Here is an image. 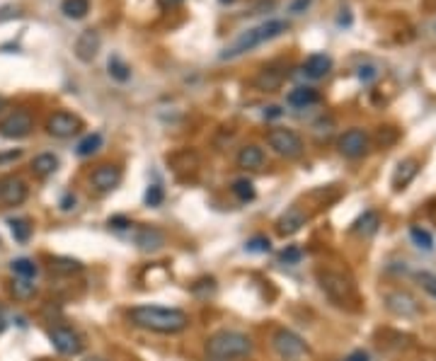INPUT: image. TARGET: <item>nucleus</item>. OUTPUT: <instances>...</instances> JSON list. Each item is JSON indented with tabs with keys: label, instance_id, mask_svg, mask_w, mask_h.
Returning <instances> with one entry per match:
<instances>
[{
	"label": "nucleus",
	"instance_id": "obj_39",
	"mask_svg": "<svg viewBox=\"0 0 436 361\" xmlns=\"http://www.w3.org/2000/svg\"><path fill=\"white\" fill-rule=\"evenodd\" d=\"M310 3H313V0H293V3L288 5V13L301 15V13H305V10L310 8Z\"/></svg>",
	"mask_w": 436,
	"mask_h": 361
},
{
	"label": "nucleus",
	"instance_id": "obj_16",
	"mask_svg": "<svg viewBox=\"0 0 436 361\" xmlns=\"http://www.w3.org/2000/svg\"><path fill=\"white\" fill-rule=\"evenodd\" d=\"M386 306H388L390 313L403 315V318H412V315L420 313V303H417L407 291H390V293H386Z\"/></svg>",
	"mask_w": 436,
	"mask_h": 361
},
{
	"label": "nucleus",
	"instance_id": "obj_26",
	"mask_svg": "<svg viewBox=\"0 0 436 361\" xmlns=\"http://www.w3.org/2000/svg\"><path fill=\"white\" fill-rule=\"evenodd\" d=\"M10 269H13L15 276H22V279H34L39 272V267L34 264V259L30 257H17L10 262Z\"/></svg>",
	"mask_w": 436,
	"mask_h": 361
},
{
	"label": "nucleus",
	"instance_id": "obj_31",
	"mask_svg": "<svg viewBox=\"0 0 436 361\" xmlns=\"http://www.w3.org/2000/svg\"><path fill=\"white\" fill-rule=\"evenodd\" d=\"M410 238L412 242H415L420 250H434V238H432V233H427L424 228H420V225H412L410 228Z\"/></svg>",
	"mask_w": 436,
	"mask_h": 361
},
{
	"label": "nucleus",
	"instance_id": "obj_33",
	"mask_svg": "<svg viewBox=\"0 0 436 361\" xmlns=\"http://www.w3.org/2000/svg\"><path fill=\"white\" fill-rule=\"evenodd\" d=\"M269 247H271V242L267 235H254V238L247 240L245 250L252 252V255H264V252H269Z\"/></svg>",
	"mask_w": 436,
	"mask_h": 361
},
{
	"label": "nucleus",
	"instance_id": "obj_21",
	"mask_svg": "<svg viewBox=\"0 0 436 361\" xmlns=\"http://www.w3.org/2000/svg\"><path fill=\"white\" fill-rule=\"evenodd\" d=\"M320 100V95H318V90H313V88H293L291 93L286 95V102L291 105V107H310V105H315Z\"/></svg>",
	"mask_w": 436,
	"mask_h": 361
},
{
	"label": "nucleus",
	"instance_id": "obj_42",
	"mask_svg": "<svg viewBox=\"0 0 436 361\" xmlns=\"http://www.w3.org/2000/svg\"><path fill=\"white\" fill-rule=\"evenodd\" d=\"M22 155V150H10V153H3L0 155V162H10V160H17Z\"/></svg>",
	"mask_w": 436,
	"mask_h": 361
},
{
	"label": "nucleus",
	"instance_id": "obj_14",
	"mask_svg": "<svg viewBox=\"0 0 436 361\" xmlns=\"http://www.w3.org/2000/svg\"><path fill=\"white\" fill-rule=\"evenodd\" d=\"M308 221V213L301 206H288L279 218H276V233L279 235H296Z\"/></svg>",
	"mask_w": 436,
	"mask_h": 361
},
{
	"label": "nucleus",
	"instance_id": "obj_13",
	"mask_svg": "<svg viewBox=\"0 0 436 361\" xmlns=\"http://www.w3.org/2000/svg\"><path fill=\"white\" fill-rule=\"evenodd\" d=\"M102 47V37L98 30H85L81 32V37L76 39V47H73V52H76L78 61H83V64H93V59L98 56Z\"/></svg>",
	"mask_w": 436,
	"mask_h": 361
},
{
	"label": "nucleus",
	"instance_id": "obj_4",
	"mask_svg": "<svg viewBox=\"0 0 436 361\" xmlns=\"http://www.w3.org/2000/svg\"><path fill=\"white\" fill-rule=\"evenodd\" d=\"M267 143L276 155L288 158V160L303 155V138L293 129H284V126L271 129L267 134Z\"/></svg>",
	"mask_w": 436,
	"mask_h": 361
},
{
	"label": "nucleus",
	"instance_id": "obj_30",
	"mask_svg": "<svg viewBox=\"0 0 436 361\" xmlns=\"http://www.w3.org/2000/svg\"><path fill=\"white\" fill-rule=\"evenodd\" d=\"M107 69H110V76L119 83H126L129 78H131V69H129V66L124 64L119 56H112L110 64H107Z\"/></svg>",
	"mask_w": 436,
	"mask_h": 361
},
{
	"label": "nucleus",
	"instance_id": "obj_43",
	"mask_svg": "<svg viewBox=\"0 0 436 361\" xmlns=\"http://www.w3.org/2000/svg\"><path fill=\"white\" fill-rule=\"evenodd\" d=\"M5 327H8V315H5V308L0 306V335L5 332Z\"/></svg>",
	"mask_w": 436,
	"mask_h": 361
},
{
	"label": "nucleus",
	"instance_id": "obj_10",
	"mask_svg": "<svg viewBox=\"0 0 436 361\" xmlns=\"http://www.w3.org/2000/svg\"><path fill=\"white\" fill-rule=\"evenodd\" d=\"M30 196V187L20 177H5L0 179V204L3 206H20Z\"/></svg>",
	"mask_w": 436,
	"mask_h": 361
},
{
	"label": "nucleus",
	"instance_id": "obj_25",
	"mask_svg": "<svg viewBox=\"0 0 436 361\" xmlns=\"http://www.w3.org/2000/svg\"><path fill=\"white\" fill-rule=\"evenodd\" d=\"M10 291H13V296L17 301H30V298H34V293H37V284H34L32 279L17 276L13 284H10Z\"/></svg>",
	"mask_w": 436,
	"mask_h": 361
},
{
	"label": "nucleus",
	"instance_id": "obj_47",
	"mask_svg": "<svg viewBox=\"0 0 436 361\" xmlns=\"http://www.w3.org/2000/svg\"><path fill=\"white\" fill-rule=\"evenodd\" d=\"M85 361H105V359H100V357H90V359H85Z\"/></svg>",
	"mask_w": 436,
	"mask_h": 361
},
{
	"label": "nucleus",
	"instance_id": "obj_34",
	"mask_svg": "<svg viewBox=\"0 0 436 361\" xmlns=\"http://www.w3.org/2000/svg\"><path fill=\"white\" fill-rule=\"evenodd\" d=\"M415 279H417V284H420L422 289L429 293V296L436 298V274H432V272H417Z\"/></svg>",
	"mask_w": 436,
	"mask_h": 361
},
{
	"label": "nucleus",
	"instance_id": "obj_29",
	"mask_svg": "<svg viewBox=\"0 0 436 361\" xmlns=\"http://www.w3.org/2000/svg\"><path fill=\"white\" fill-rule=\"evenodd\" d=\"M100 148H102V134H88V136L78 143V155L81 158L95 155Z\"/></svg>",
	"mask_w": 436,
	"mask_h": 361
},
{
	"label": "nucleus",
	"instance_id": "obj_22",
	"mask_svg": "<svg viewBox=\"0 0 436 361\" xmlns=\"http://www.w3.org/2000/svg\"><path fill=\"white\" fill-rule=\"evenodd\" d=\"M281 81H284V73H276L274 69H264L254 78V85L262 90V93H274V90H279Z\"/></svg>",
	"mask_w": 436,
	"mask_h": 361
},
{
	"label": "nucleus",
	"instance_id": "obj_37",
	"mask_svg": "<svg viewBox=\"0 0 436 361\" xmlns=\"http://www.w3.org/2000/svg\"><path fill=\"white\" fill-rule=\"evenodd\" d=\"M107 225H110V230H126L131 228V221H129L126 216H112L110 221H107Z\"/></svg>",
	"mask_w": 436,
	"mask_h": 361
},
{
	"label": "nucleus",
	"instance_id": "obj_17",
	"mask_svg": "<svg viewBox=\"0 0 436 361\" xmlns=\"http://www.w3.org/2000/svg\"><path fill=\"white\" fill-rule=\"evenodd\" d=\"M235 162H237V167H242V170H259V167L264 165V150L259 148L257 143H247L240 148Z\"/></svg>",
	"mask_w": 436,
	"mask_h": 361
},
{
	"label": "nucleus",
	"instance_id": "obj_46",
	"mask_svg": "<svg viewBox=\"0 0 436 361\" xmlns=\"http://www.w3.org/2000/svg\"><path fill=\"white\" fill-rule=\"evenodd\" d=\"M218 3H223V5H230V3H235V0H218Z\"/></svg>",
	"mask_w": 436,
	"mask_h": 361
},
{
	"label": "nucleus",
	"instance_id": "obj_11",
	"mask_svg": "<svg viewBox=\"0 0 436 361\" xmlns=\"http://www.w3.org/2000/svg\"><path fill=\"white\" fill-rule=\"evenodd\" d=\"M90 182L93 187L100 191V194H110L112 189L119 187L122 182V167L119 165H112V162H105V165H98L90 174Z\"/></svg>",
	"mask_w": 436,
	"mask_h": 361
},
{
	"label": "nucleus",
	"instance_id": "obj_45",
	"mask_svg": "<svg viewBox=\"0 0 436 361\" xmlns=\"http://www.w3.org/2000/svg\"><path fill=\"white\" fill-rule=\"evenodd\" d=\"M264 117H281L279 107H269V112H264Z\"/></svg>",
	"mask_w": 436,
	"mask_h": 361
},
{
	"label": "nucleus",
	"instance_id": "obj_9",
	"mask_svg": "<svg viewBox=\"0 0 436 361\" xmlns=\"http://www.w3.org/2000/svg\"><path fill=\"white\" fill-rule=\"evenodd\" d=\"M49 340L54 344L56 352L64 354V357H78L85 347L83 337L76 330H71V327H54L49 332Z\"/></svg>",
	"mask_w": 436,
	"mask_h": 361
},
{
	"label": "nucleus",
	"instance_id": "obj_40",
	"mask_svg": "<svg viewBox=\"0 0 436 361\" xmlns=\"http://www.w3.org/2000/svg\"><path fill=\"white\" fill-rule=\"evenodd\" d=\"M376 76H378V71L373 69V66H361V69H359V78H361L364 83H371Z\"/></svg>",
	"mask_w": 436,
	"mask_h": 361
},
{
	"label": "nucleus",
	"instance_id": "obj_18",
	"mask_svg": "<svg viewBox=\"0 0 436 361\" xmlns=\"http://www.w3.org/2000/svg\"><path fill=\"white\" fill-rule=\"evenodd\" d=\"M417 172H420V162L415 160V158H407V160H400L398 167H395V174H393V187L395 189H405L407 184L412 182V179L417 177Z\"/></svg>",
	"mask_w": 436,
	"mask_h": 361
},
{
	"label": "nucleus",
	"instance_id": "obj_27",
	"mask_svg": "<svg viewBox=\"0 0 436 361\" xmlns=\"http://www.w3.org/2000/svg\"><path fill=\"white\" fill-rule=\"evenodd\" d=\"M51 269H54L56 274H76L83 269V264L73 257H54L51 259Z\"/></svg>",
	"mask_w": 436,
	"mask_h": 361
},
{
	"label": "nucleus",
	"instance_id": "obj_6",
	"mask_svg": "<svg viewBox=\"0 0 436 361\" xmlns=\"http://www.w3.org/2000/svg\"><path fill=\"white\" fill-rule=\"evenodd\" d=\"M369 134L364 131V129H347V131L342 134V136L337 138V148L339 153L344 158H349V160H356V158H364L369 153Z\"/></svg>",
	"mask_w": 436,
	"mask_h": 361
},
{
	"label": "nucleus",
	"instance_id": "obj_24",
	"mask_svg": "<svg viewBox=\"0 0 436 361\" xmlns=\"http://www.w3.org/2000/svg\"><path fill=\"white\" fill-rule=\"evenodd\" d=\"M61 13L68 20H83L90 13V0H64L61 3Z\"/></svg>",
	"mask_w": 436,
	"mask_h": 361
},
{
	"label": "nucleus",
	"instance_id": "obj_44",
	"mask_svg": "<svg viewBox=\"0 0 436 361\" xmlns=\"http://www.w3.org/2000/svg\"><path fill=\"white\" fill-rule=\"evenodd\" d=\"M61 206H64V211H68V208L76 206V196H66L64 201H61Z\"/></svg>",
	"mask_w": 436,
	"mask_h": 361
},
{
	"label": "nucleus",
	"instance_id": "obj_7",
	"mask_svg": "<svg viewBox=\"0 0 436 361\" xmlns=\"http://www.w3.org/2000/svg\"><path fill=\"white\" fill-rule=\"evenodd\" d=\"M81 129H83V119H81V117L71 114V112H64V110L54 112V114H51L49 119H47L49 136L61 138V141L73 138L76 134H81Z\"/></svg>",
	"mask_w": 436,
	"mask_h": 361
},
{
	"label": "nucleus",
	"instance_id": "obj_36",
	"mask_svg": "<svg viewBox=\"0 0 436 361\" xmlns=\"http://www.w3.org/2000/svg\"><path fill=\"white\" fill-rule=\"evenodd\" d=\"M163 199H165V194H163V187L160 184H151L148 189H146V196H143V201H146V206H160L163 204Z\"/></svg>",
	"mask_w": 436,
	"mask_h": 361
},
{
	"label": "nucleus",
	"instance_id": "obj_3",
	"mask_svg": "<svg viewBox=\"0 0 436 361\" xmlns=\"http://www.w3.org/2000/svg\"><path fill=\"white\" fill-rule=\"evenodd\" d=\"M252 340L245 332L237 330H218L204 344V352L211 361H235L252 354Z\"/></svg>",
	"mask_w": 436,
	"mask_h": 361
},
{
	"label": "nucleus",
	"instance_id": "obj_8",
	"mask_svg": "<svg viewBox=\"0 0 436 361\" xmlns=\"http://www.w3.org/2000/svg\"><path fill=\"white\" fill-rule=\"evenodd\" d=\"M32 129H34V119H32L30 112L15 110V112H10L3 122H0V136L10 138V141L25 138V136H30L32 134Z\"/></svg>",
	"mask_w": 436,
	"mask_h": 361
},
{
	"label": "nucleus",
	"instance_id": "obj_19",
	"mask_svg": "<svg viewBox=\"0 0 436 361\" xmlns=\"http://www.w3.org/2000/svg\"><path fill=\"white\" fill-rule=\"evenodd\" d=\"M303 71L308 78H313V81H320V78H325L327 73L332 71V59L327 54H313L305 59L303 64Z\"/></svg>",
	"mask_w": 436,
	"mask_h": 361
},
{
	"label": "nucleus",
	"instance_id": "obj_20",
	"mask_svg": "<svg viewBox=\"0 0 436 361\" xmlns=\"http://www.w3.org/2000/svg\"><path fill=\"white\" fill-rule=\"evenodd\" d=\"M56 170H59V158H56L54 153H39V155H34V160H32L34 177L47 179V177H51V174H54Z\"/></svg>",
	"mask_w": 436,
	"mask_h": 361
},
{
	"label": "nucleus",
	"instance_id": "obj_35",
	"mask_svg": "<svg viewBox=\"0 0 436 361\" xmlns=\"http://www.w3.org/2000/svg\"><path fill=\"white\" fill-rule=\"evenodd\" d=\"M303 259V250L301 247H296V245H288L281 250V255H279V262L281 264H298Z\"/></svg>",
	"mask_w": 436,
	"mask_h": 361
},
{
	"label": "nucleus",
	"instance_id": "obj_48",
	"mask_svg": "<svg viewBox=\"0 0 436 361\" xmlns=\"http://www.w3.org/2000/svg\"><path fill=\"white\" fill-rule=\"evenodd\" d=\"M3 107H5V100H3V97H0V112H3Z\"/></svg>",
	"mask_w": 436,
	"mask_h": 361
},
{
	"label": "nucleus",
	"instance_id": "obj_28",
	"mask_svg": "<svg viewBox=\"0 0 436 361\" xmlns=\"http://www.w3.org/2000/svg\"><path fill=\"white\" fill-rule=\"evenodd\" d=\"M8 225L17 242H27L32 238V223L27 218H13V221H8Z\"/></svg>",
	"mask_w": 436,
	"mask_h": 361
},
{
	"label": "nucleus",
	"instance_id": "obj_15",
	"mask_svg": "<svg viewBox=\"0 0 436 361\" xmlns=\"http://www.w3.org/2000/svg\"><path fill=\"white\" fill-rule=\"evenodd\" d=\"M134 242L139 245V250L143 252H155L165 245V233L155 225H139L134 230Z\"/></svg>",
	"mask_w": 436,
	"mask_h": 361
},
{
	"label": "nucleus",
	"instance_id": "obj_5",
	"mask_svg": "<svg viewBox=\"0 0 436 361\" xmlns=\"http://www.w3.org/2000/svg\"><path fill=\"white\" fill-rule=\"evenodd\" d=\"M271 347L284 361H301L303 357H308V344L303 342V337L296 335L293 330H286V327L274 332Z\"/></svg>",
	"mask_w": 436,
	"mask_h": 361
},
{
	"label": "nucleus",
	"instance_id": "obj_38",
	"mask_svg": "<svg viewBox=\"0 0 436 361\" xmlns=\"http://www.w3.org/2000/svg\"><path fill=\"white\" fill-rule=\"evenodd\" d=\"M20 8H15V5H5V8H0V22H5V20H15V18H20Z\"/></svg>",
	"mask_w": 436,
	"mask_h": 361
},
{
	"label": "nucleus",
	"instance_id": "obj_49",
	"mask_svg": "<svg viewBox=\"0 0 436 361\" xmlns=\"http://www.w3.org/2000/svg\"><path fill=\"white\" fill-rule=\"evenodd\" d=\"M167 3H170V5H175V3H179V0H167Z\"/></svg>",
	"mask_w": 436,
	"mask_h": 361
},
{
	"label": "nucleus",
	"instance_id": "obj_32",
	"mask_svg": "<svg viewBox=\"0 0 436 361\" xmlns=\"http://www.w3.org/2000/svg\"><path fill=\"white\" fill-rule=\"evenodd\" d=\"M233 194L242 201V204H247V201H252L254 196H257V191H254V184L250 182V179H235Z\"/></svg>",
	"mask_w": 436,
	"mask_h": 361
},
{
	"label": "nucleus",
	"instance_id": "obj_41",
	"mask_svg": "<svg viewBox=\"0 0 436 361\" xmlns=\"http://www.w3.org/2000/svg\"><path fill=\"white\" fill-rule=\"evenodd\" d=\"M344 361H369V354H366V352H361V349H356V352L349 354V357L344 359Z\"/></svg>",
	"mask_w": 436,
	"mask_h": 361
},
{
	"label": "nucleus",
	"instance_id": "obj_2",
	"mask_svg": "<svg viewBox=\"0 0 436 361\" xmlns=\"http://www.w3.org/2000/svg\"><path fill=\"white\" fill-rule=\"evenodd\" d=\"M288 32V22L286 20H267L262 22V25L252 27V30L242 32L240 37L235 39L230 47H225L223 52H220V61H233L237 56L242 54H250L254 52L257 47H262V44L271 42V39L281 37Z\"/></svg>",
	"mask_w": 436,
	"mask_h": 361
},
{
	"label": "nucleus",
	"instance_id": "obj_12",
	"mask_svg": "<svg viewBox=\"0 0 436 361\" xmlns=\"http://www.w3.org/2000/svg\"><path fill=\"white\" fill-rule=\"evenodd\" d=\"M318 279H320L322 291H325L327 296L332 298V301H337V303L349 301V296H352V284H349V281L344 279L342 274H337V272H320Z\"/></svg>",
	"mask_w": 436,
	"mask_h": 361
},
{
	"label": "nucleus",
	"instance_id": "obj_1",
	"mask_svg": "<svg viewBox=\"0 0 436 361\" xmlns=\"http://www.w3.org/2000/svg\"><path fill=\"white\" fill-rule=\"evenodd\" d=\"M129 323L141 330L158 332V335H179L189 327V315L179 308L165 306H136L129 310Z\"/></svg>",
	"mask_w": 436,
	"mask_h": 361
},
{
	"label": "nucleus",
	"instance_id": "obj_23",
	"mask_svg": "<svg viewBox=\"0 0 436 361\" xmlns=\"http://www.w3.org/2000/svg\"><path fill=\"white\" fill-rule=\"evenodd\" d=\"M381 225V216L376 211H364V216H359L352 225L354 233H361V235H373Z\"/></svg>",
	"mask_w": 436,
	"mask_h": 361
}]
</instances>
